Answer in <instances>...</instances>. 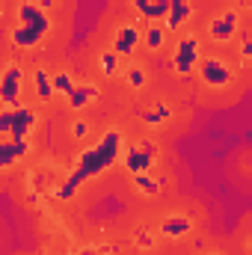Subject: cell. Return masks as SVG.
Listing matches in <instances>:
<instances>
[{
    "label": "cell",
    "mask_w": 252,
    "mask_h": 255,
    "mask_svg": "<svg viewBox=\"0 0 252 255\" xmlns=\"http://www.w3.org/2000/svg\"><path fill=\"white\" fill-rule=\"evenodd\" d=\"M33 92H36L39 101L48 104V101L57 95V89H54V74H48L45 68H36V71H33Z\"/></svg>",
    "instance_id": "15"
},
{
    "label": "cell",
    "mask_w": 252,
    "mask_h": 255,
    "mask_svg": "<svg viewBox=\"0 0 252 255\" xmlns=\"http://www.w3.org/2000/svg\"><path fill=\"white\" fill-rule=\"evenodd\" d=\"M252 0H235V6H250Z\"/></svg>",
    "instance_id": "28"
},
{
    "label": "cell",
    "mask_w": 252,
    "mask_h": 255,
    "mask_svg": "<svg viewBox=\"0 0 252 255\" xmlns=\"http://www.w3.org/2000/svg\"><path fill=\"white\" fill-rule=\"evenodd\" d=\"M33 3H39V6H42L45 12H51V9L57 6V0H33Z\"/></svg>",
    "instance_id": "27"
},
{
    "label": "cell",
    "mask_w": 252,
    "mask_h": 255,
    "mask_svg": "<svg viewBox=\"0 0 252 255\" xmlns=\"http://www.w3.org/2000/svg\"><path fill=\"white\" fill-rule=\"evenodd\" d=\"M250 253H252V241H250Z\"/></svg>",
    "instance_id": "29"
},
{
    "label": "cell",
    "mask_w": 252,
    "mask_h": 255,
    "mask_svg": "<svg viewBox=\"0 0 252 255\" xmlns=\"http://www.w3.org/2000/svg\"><path fill=\"white\" fill-rule=\"evenodd\" d=\"M142 33H145V30H139V27H133V24H125V27H119V30H116V36H113V51H116L122 60L133 57L136 45L142 42Z\"/></svg>",
    "instance_id": "10"
},
{
    "label": "cell",
    "mask_w": 252,
    "mask_h": 255,
    "mask_svg": "<svg viewBox=\"0 0 252 255\" xmlns=\"http://www.w3.org/2000/svg\"><path fill=\"white\" fill-rule=\"evenodd\" d=\"M98 95H101V92H98V86H92V83H77V86H74V92H71L65 101H68V107H71L74 113H80V110H86L89 104H95V101H98Z\"/></svg>",
    "instance_id": "13"
},
{
    "label": "cell",
    "mask_w": 252,
    "mask_h": 255,
    "mask_svg": "<svg viewBox=\"0 0 252 255\" xmlns=\"http://www.w3.org/2000/svg\"><path fill=\"white\" fill-rule=\"evenodd\" d=\"M193 18V3L190 0H169V15H166V30L175 33Z\"/></svg>",
    "instance_id": "14"
},
{
    "label": "cell",
    "mask_w": 252,
    "mask_h": 255,
    "mask_svg": "<svg viewBox=\"0 0 252 255\" xmlns=\"http://www.w3.org/2000/svg\"><path fill=\"white\" fill-rule=\"evenodd\" d=\"M74 86H77V83H74V77H71L68 71H57V74H54V89H57V95H65V98H68V95L74 92Z\"/></svg>",
    "instance_id": "21"
},
{
    "label": "cell",
    "mask_w": 252,
    "mask_h": 255,
    "mask_svg": "<svg viewBox=\"0 0 252 255\" xmlns=\"http://www.w3.org/2000/svg\"><path fill=\"white\" fill-rule=\"evenodd\" d=\"M154 160H157V145H154L151 139H139V142L127 145L125 154H122V166L130 172V178H133V175L151 172Z\"/></svg>",
    "instance_id": "4"
},
{
    "label": "cell",
    "mask_w": 252,
    "mask_h": 255,
    "mask_svg": "<svg viewBox=\"0 0 252 255\" xmlns=\"http://www.w3.org/2000/svg\"><path fill=\"white\" fill-rule=\"evenodd\" d=\"M238 30H241V12L238 9H226L223 15H217V18L208 21V39L217 42V45L235 42Z\"/></svg>",
    "instance_id": "7"
},
{
    "label": "cell",
    "mask_w": 252,
    "mask_h": 255,
    "mask_svg": "<svg viewBox=\"0 0 252 255\" xmlns=\"http://www.w3.org/2000/svg\"><path fill=\"white\" fill-rule=\"evenodd\" d=\"M169 116H172V110H169L166 104H157V107H151V110H142V113H139V119H142L148 128H160L163 122H169Z\"/></svg>",
    "instance_id": "18"
},
{
    "label": "cell",
    "mask_w": 252,
    "mask_h": 255,
    "mask_svg": "<svg viewBox=\"0 0 252 255\" xmlns=\"http://www.w3.org/2000/svg\"><path fill=\"white\" fill-rule=\"evenodd\" d=\"M71 136H74V139H86V136H89V122H86V119H74V122H71Z\"/></svg>",
    "instance_id": "24"
},
{
    "label": "cell",
    "mask_w": 252,
    "mask_h": 255,
    "mask_svg": "<svg viewBox=\"0 0 252 255\" xmlns=\"http://www.w3.org/2000/svg\"><path fill=\"white\" fill-rule=\"evenodd\" d=\"M130 6H133V9H136L139 15H142V12H145V9L151 6V0H130Z\"/></svg>",
    "instance_id": "26"
},
{
    "label": "cell",
    "mask_w": 252,
    "mask_h": 255,
    "mask_svg": "<svg viewBox=\"0 0 252 255\" xmlns=\"http://www.w3.org/2000/svg\"><path fill=\"white\" fill-rule=\"evenodd\" d=\"M42 39H45V33H39V30H33V27H24V24H18V27L9 30V42H12L15 48H21V51L39 48Z\"/></svg>",
    "instance_id": "11"
},
{
    "label": "cell",
    "mask_w": 252,
    "mask_h": 255,
    "mask_svg": "<svg viewBox=\"0 0 252 255\" xmlns=\"http://www.w3.org/2000/svg\"><path fill=\"white\" fill-rule=\"evenodd\" d=\"M125 83L130 89H142L145 83H148V74H145V68H139V65H130L125 71Z\"/></svg>",
    "instance_id": "22"
},
{
    "label": "cell",
    "mask_w": 252,
    "mask_h": 255,
    "mask_svg": "<svg viewBox=\"0 0 252 255\" xmlns=\"http://www.w3.org/2000/svg\"><path fill=\"white\" fill-rule=\"evenodd\" d=\"M30 148H33L30 136H27V139L3 136V142H0V169H12V166H15V160H21V157H27V154H30Z\"/></svg>",
    "instance_id": "9"
},
{
    "label": "cell",
    "mask_w": 252,
    "mask_h": 255,
    "mask_svg": "<svg viewBox=\"0 0 252 255\" xmlns=\"http://www.w3.org/2000/svg\"><path fill=\"white\" fill-rule=\"evenodd\" d=\"M133 187H136V193H142L145 199H154L163 184H160L151 172H145V175H133Z\"/></svg>",
    "instance_id": "17"
},
{
    "label": "cell",
    "mask_w": 252,
    "mask_h": 255,
    "mask_svg": "<svg viewBox=\"0 0 252 255\" xmlns=\"http://www.w3.org/2000/svg\"><path fill=\"white\" fill-rule=\"evenodd\" d=\"M199 63H202V45H199V39L193 33L181 36L178 45H175V51H172V71L178 77H190L193 71H199Z\"/></svg>",
    "instance_id": "3"
},
{
    "label": "cell",
    "mask_w": 252,
    "mask_h": 255,
    "mask_svg": "<svg viewBox=\"0 0 252 255\" xmlns=\"http://www.w3.org/2000/svg\"><path fill=\"white\" fill-rule=\"evenodd\" d=\"M199 77H202V83H205L208 89H226V86H232L235 71H232V65L226 63L223 57H202V63H199Z\"/></svg>",
    "instance_id": "5"
},
{
    "label": "cell",
    "mask_w": 252,
    "mask_h": 255,
    "mask_svg": "<svg viewBox=\"0 0 252 255\" xmlns=\"http://www.w3.org/2000/svg\"><path fill=\"white\" fill-rule=\"evenodd\" d=\"M250 9H252V3H250Z\"/></svg>",
    "instance_id": "30"
},
{
    "label": "cell",
    "mask_w": 252,
    "mask_h": 255,
    "mask_svg": "<svg viewBox=\"0 0 252 255\" xmlns=\"http://www.w3.org/2000/svg\"><path fill=\"white\" fill-rule=\"evenodd\" d=\"M190 232H193V220L184 217V214H169V217H163L160 220V235L163 238H187Z\"/></svg>",
    "instance_id": "12"
},
{
    "label": "cell",
    "mask_w": 252,
    "mask_h": 255,
    "mask_svg": "<svg viewBox=\"0 0 252 255\" xmlns=\"http://www.w3.org/2000/svg\"><path fill=\"white\" fill-rule=\"evenodd\" d=\"M122 154H125L122 130H116V128L104 130V136H101L95 145H89V148H83V151H80V157H77V163H74L71 175H68L63 184L57 187V199H63V202L74 199L77 190H80L89 178L104 175L110 166H116V163H119V157H122Z\"/></svg>",
    "instance_id": "1"
},
{
    "label": "cell",
    "mask_w": 252,
    "mask_h": 255,
    "mask_svg": "<svg viewBox=\"0 0 252 255\" xmlns=\"http://www.w3.org/2000/svg\"><path fill=\"white\" fill-rule=\"evenodd\" d=\"M166 27H160V24H148L145 27V33H142V45L148 48V51H160L163 48V42H166Z\"/></svg>",
    "instance_id": "16"
},
{
    "label": "cell",
    "mask_w": 252,
    "mask_h": 255,
    "mask_svg": "<svg viewBox=\"0 0 252 255\" xmlns=\"http://www.w3.org/2000/svg\"><path fill=\"white\" fill-rule=\"evenodd\" d=\"M133 244H136L139 250H151V247H154V235L145 232V229H136V232H133Z\"/></svg>",
    "instance_id": "23"
},
{
    "label": "cell",
    "mask_w": 252,
    "mask_h": 255,
    "mask_svg": "<svg viewBox=\"0 0 252 255\" xmlns=\"http://www.w3.org/2000/svg\"><path fill=\"white\" fill-rule=\"evenodd\" d=\"M21 89H24V68L18 63H6L0 74V101L3 107H21Z\"/></svg>",
    "instance_id": "6"
},
{
    "label": "cell",
    "mask_w": 252,
    "mask_h": 255,
    "mask_svg": "<svg viewBox=\"0 0 252 255\" xmlns=\"http://www.w3.org/2000/svg\"><path fill=\"white\" fill-rule=\"evenodd\" d=\"M18 24H24V27H33V30H39V33H51V27H54V21H51V15L39 6V3H33V0H21L18 3Z\"/></svg>",
    "instance_id": "8"
},
{
    "label": "cell",
    "mask_w": 252,
    "mask_h": 255,
    "mask_svg": "<svg viewBox=\"0 0 252 255\" xmlns=\"http://www.w3.org/2000/svg\"><path fill=\"white\" fill-rule=\"evenodd\" d=\"M166 15H169V0H151V6L142 12V18H145V21H151V24L166 21Z\"/></svg>",
    "instance_id": "19"
},
{
    "label": "cell",
    "mask_w": 252,
    "mask_h": 255,
    "mask_svg": "<svg viewBox=\"0 0 252 255\" xmlns=\"http://www.w3.org/2000/svg\"><path fill=\"white\" fill-rule=\"evenodd\" d=\"M39 125V113L27 104L21 107H3L0 110V133L12 139H27Z\"/></svg>",
    "instance_id": "2"
},
{
    "label": "cell",
    "mask_w": 252,
    "mask_h": 255,
    "mask_svg": "<svg viewBox=\"0 0 252 255\" xmlns=\"http://www.w3.org/2000/svg\"><path fill=\"white\" fill-rule=\"evenodd\" d=\"M241 57L252 63V36H247V39H244V45H241Z\"/></svg>",
    "instance_id": "25"
},
{
    "label": "cell",
    "mask_w": 252,
    "mask_h": 255,
    "mask_svg": "<svg viewBox=\"0 0 252 255\" xmlns=\"http://www.w3.org/2000/svg\"><path fill=\"white\" fill-rule=\"evenodd\" d=\"M119 60H122V57H119V54H116L113 48H110V51H104V54L98 57V68H101V74L113 77V74L119 71Z\"/></svg>",
    "instance_id": "20"
}]
</instances>
